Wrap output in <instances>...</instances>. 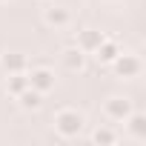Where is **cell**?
<instances>
[{
  "label": "cell",
  "instance_id": "2",
  "mask_svg": "<svg viewBox=\"0 0 146 146\" xmlns=\"http://www.w3.org/2000/svg\"><path fill=\"white\" fill-rule=\"evenodd\" d=\"M109 66L115 69V75H117V78H137V75H140V69H143L140 57H137V54H126V52H120Z\"/></svg>",
  "mask_w": 146,
  "mask_h": 146
},
{
  "label": "cell",
  "instance_id": "4",
  "mask_svg": "<svg viewBox=\"0 0 146 146\" xmlns=\"http://www.w3.org/2000/svg\"><path fill=\"white\" fill-rule=\"evenodd\" d=\"M132 112H135L132 100H129V98H120V95H115V98H109V100L103 103V115H106L109 120H117V123H123Z\"/></svg>",
  "mask_w": 146,
  "mask_h": 146
},
{
  "label": "cell",
  "instance_id": "1",
  "mask_svg": "<svg viewBox=\"0 0 146 146\" xmlns=\"http://www.w3.org/2000/svg\"><path fill=\"white\" fill-rule=\"evenodd\" d=\"M83 126H86V117L78 109H60L54 115V132L60 137H78L83 132Z\"/></svg>",
  "mask_w": 146,
  "mask_h": 146
},
{
  "label": "cell",
  "instance_id": "10",
  "mask_svg": "<svg viewBox=\"0 0 146 146\" xmlns=\"http://www.w3.org/2000/svg\"><path fill=\"white\" fill-rule=\"evenodd\" d=\"M123 123H126V129H129V135H132L135 140H143V137H146V115H143V112H132Z\"/></svg>",
  "mask_w": 146,
  "mask_h": 146
},
{
  "label": "cell",
  "instance_id": "12",
  "mask_svg": "<svg viewBox=\"0 0 146 146\" xmlns=\"http://www.w3.org/2000/svg\"><path fill=\"white\" fill-rule=\"evenodd\" d=\"M26 86H29L26 72H12V75L6 78V92H9V95H15V98H17V95H20Z\"/></svg>",
  "mask_w": 146,
  "mask_h": 146
},
{
  "label": "cell",
  "instance_id": "9",
  "mask_svg": "<svg viewBox=\"0 0 146 146\" xmlns=\"http://www.w3.org/2000/svg\"><path fill=\"white\" fill-rule=\"evenodd\" d=\"M92 54H95L100 63H106V66H109V63H112V60L120 54V46H117V40H112V37H103V43H100V46H98Z\"/></svg>",
  "mask_w": 146,
  "mask_h": 146
},
{
  "label": "cell",
  "instance_id": "3",
  "mask_svg": "<svg viewBox=\"0 0 146 146\" xmlns=\"http://www.w3.org/2000/svg\"><path fill=\"white\" fill-rule=\"evenodd\" d=\"M26 78H29V86H32V89H37L40 95L52 92V89H54V83H57V78H54V72H52L49 66H37V69L26 72Z\"/></svg>",
  "mask_w": 146,
  "mask_h": 146
},
{
  "label": "cell",
  "instance_id": "14",
  "mask_svg": "<svg viewBox=\"0 0 146 146\" xmlns=\"http://www.w3.org/2000/svg\"><path fill=\"white\" fill-rule=\"evenodd\" d=\"M0 3H3V0H0Z\"/></svg>",
  "mask_w": 146,
  "mask_h": 146
},
{
  "label": "cell",
  "instance_id": "13",
  "mask_svg": "<svg viewBox=\"0 0 146 146\" xmlns=\"http://www.w3.org/2000/svg\"><path fill=\"white\" fill-rule=\"evenodd\" d=\"M117 140V135H115V129H109V126H98L95 132H92V143H98V146H112Z\"/></svg>",
  "mask_w": 146,
  "mask_h": 146
},
{
  "label": "cell",
  "instance_id": "6",
  "mask_svg": "<svg viewBox=\"0 0 146 146\" xmlns=\"http://www.w3.org/2000/svg\"><path fill=\"white\" fill-rule=\"evenodd\" d=\"M103 37H106V35H103V32H98V29H83V32H78V43H75V46H78V49H83L86 54H92V52L103 43Z\"/></svg>",
  "mask_w": 146,
  "mask_h": 146
},
{
  "label": "cell",
  "instance_id": "5",
  "mask_svg": "<svg viewBox=\"0 0 146 146\" xmlns=\"http://www.w3.org/2000/svg\"><path fill=\"white\" fill-rule=\"evenodd\" d=\"M43 23L52 26V29H66V26L72 23V15H69V9H63V6H49V9L43 12Z\"/></svg>",
  "mask_w": 146,
  "mask_h": 146
},
{
  "label": "cell",
  "instance_id": "8",
  "mask_svg": "<svg viewBox=\"0 0 146 146\" xmlns=\"http://www.w3.org/2000/svg\"><path fill=\"white\" fill-rule=\"evenodd\" d=\"M29 60L23 52H6V54H0V69L6 72V75H12V72H26Z\"/></svg>",
  "mask_w": 146,
  "mask_h": 146
},
{
  "label": "cell",
  "instance_id": "11",
  "mask_svg": "<svg viewBox=\"0 0 146 146\" xmlns=\"http://www.w3.org/2000/svg\"><path fill=\"white\" fill-rule=\"evenodd\" d=\"M17 103H20V109H40V103H43V95L37 92V89H32V86H26L20 95H17Z\"/></svg>",
  "mask_w": 146,
  "mask_h": 146
},
{
  "label": "cell",
  "instance_id": "7",
  "mask_svg": "<svg viewBox=\"0 0 146 146\" xmlns=\"http://www.w3.org/2000/svg\"><path fill=\"white\" fill-rule=\"evenodd\" d=\"M60 60H63V66H66L69 72H83V69H86V52L78 49V46H69V49L60 54Z\"/></svg>",
  "mask_w": 146,
  "mask_h": 146
}]
</instances>
